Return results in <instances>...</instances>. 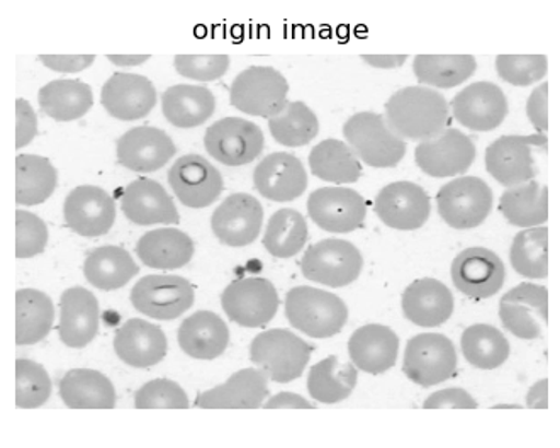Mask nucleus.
Segmentation results:
<instances>
[{"label": "nucleus", "instance_id": "nucleus-1", "mask_svg": "<svg viewBox=\"0 0 560 448\" xmlns=\"http://www.w3.org/2000/svg\"><path fill=\"white\" fill-rule=\"evenodd\" d=\"M447 101L435 89L424 85L405 87L386 103V121L402 140L427 141L436 137L448 122Z\"/></svg>", "mask_w": 560, "mask_h": 448}, {"label": "nucleus", "instance_id": "nucleus-2", "mask_svg": "<svg viewBox=\"0 0 560 448\" xmlns=\"http://www.w3.org/2000/svg\"><path fill=\"white\" fill-rule=\"evenodd\" d=\"M285 316L292 327L311 339H329L343 330L349 308L335 294L301 285L285 296Z\"/></svg>", "mask_w": 560, "mask_h": 448}, {"label": "nucleus", "instance_id": "nucleus-3", "mask_svg": "<svg viewBox=\"0 0 560 448\" xmlns=\"http://www.w3.org/2000/svg\"><path fill=\"white\" fill-rule=\"evenodd\" d=\"M549 146L546 134H508L492 141L486 150V168L501 186H523L538 175L537 153Z\"/></svg>", "mask_w": 560, "mask_h": 448}, {"label": "nucleus", "instance_id": "nucleus-4", "mask_svg": "<svg viewBox=\"0 0 560 448\" xmlns=\"http://www.w3.org/2000/svg\"><path fill=\"white\" fill-rule=\"evenodd\" d=\"M343 137L365 165L393 168L405 158L406 141L390 130L386 118L375 113H357L345 122Z\"/></svg>", "mask_w": 560, "mask_h": 448}, {"label": "nucleus", "instance_id": "nucleus-5", "mask_svg": "<svg viewBox=\"0 0 560 448\" xmlns=\"http://www.w3.org/2000/svg\"><path fill=\"white\" fill-rule=\"evenodd\" d=\"M289 82L273 67H248L233 80V107L245 115L272 119L288 107Z\"/></svg>", "mask_w": 560, "mask_h": 448}, {"label": "nucleus", "instance_id": "nucleus-6", "mask_svg": "<svg viewBox=\"0 0 560 448\" xmlns=\"http://www.w3.org/2000/svg\"><path fill=\"white\" fill-rule=\"evenodd\" d=\"M311 357V346L289 330L264 331L250 345V358L261 373L277 384H288L303 376Z\"/></svg>", "mask_w": 560, "mask_h": 448}, {"label": "nucleus", "instance_id": "nucleus-7", "mask_svg": "<svg viewBox=\"0 0 560 448\" xmlns=\"http://www.w3.org/2000/svg\"><path fill=\"white\" fill-rule=\"evenodd\" d=\"M304 278L328 287H345L359 279L364 259L347 239L328 238L311 245L301 262Z\"/></svg>", "mask_w": 560, "mask_h": 448}, {"label": "nucleus", "instance_id": "nucleus-8", "mask_svg": "<svg viewBox=\"0 0 560 448\" xmlns=\"http://www.w3.org/2000/svg\"><path fill=\"white\" fill-rule=\"evenodd\" d=\"M457 370L454 343L442 333H421L406 345L402 373L421 388L451 379Z\"/></svg>", "mask_w": 560, "mask_h": 448}, {"label": "nucleus", "instance_id": "nucleus-9", "mask_svg": "<svg viewBox=\"0 0 560 448\" xmlns=\"http://www.w3.org/2000/svg\"><path fill=\"white\" fill-rule=\"evenodd\" d=\"M492 202L491 187L479 177H458L436 194L440 217L455 229L481 226L491 213Z\"/></svg>", "mask_w": 560, "mask_h": 448}, {"label": "nucleus", "instance_id": "nucleus-10", "mask_svg": "<svg viewBox=\"0 0 560 448\" xmlns=\"http://www.w3.org/2000/svg\"><path fill=\"white\" fill-rule=\"evenodd\" d=\"M205 146L212 158L228 167L252 164L264 150L260 126L243 118H223L209 126Z\"/></svg>", "mask_w": 560, "mask_h": 448}, {"label": "nucleus", "instance_id": "nucleus-11", "mask_svg": "<svg viewBox=\"0 0 560 448\" xmlns=\"http://www.w3.org/2000/svg\"><path fill=\"white\" fill-rule=\"evenodd\" d=\"M221 306L228 318L240 327H266L279 309V296L267 279H238L223 291Z\"/></svg>", "mask_w": 560, "mask_h": 448}, {"label": "nucleus", "instance_id": "nucleus-12", "mask_svg": "<svg viewBox=\"0 0 560 448\" xmlns=\"http://www.w3.org/2000/svg\"><path fill=\"white\" fill-rule=\"evenodd\" d=\"M194 297L192 284L178 275H147L131 291L137 311L163 321L183 316L192 306Z\"/></svg>", "mask_w": 560, "mask_h": 448}, {"label": "nucleus", "instance_id": "nucleus-13", "mask_svg": "<svg viewBox=\"0 0 560 448\" xmlns=\"http://www.w3.org/2000/svg\"><path fill=\"white\" fill-rule=\"evenodd\" d=\"M476 158V145L467 134L447 128L430 140L421 141L415 152L418 167L435 179L466 174Z\"/></svg>", "mask_w": 560, "mask_h": 448}, {"label": "nucleus", "instance_id": "nucleus-14", "mask_svg": "<svg viewBox=\"0 0 560 448\" xmlns=\"http://www.w3.org/2000/svg\"><path fill=\"white\" fill-rule=\"evenodd\" d=\"M500 318L503 327L518 339H538L549 319V291L532 282L516 285L501 297Z\"/></svg>", "mask_w": 560, "mask_h": 448}, {"label": "nucleus", "instance_id": "nucleus-15", "mask_svg": "<svg viewBox=\"0 0 560 448\" xmlns=\"http://www.w3.org/2000/svg\"><path fill=\"white\" fill-rule=\"evenodd\" d=\"M307 213L325 232L352 233L364 224L368 204L349 187H322L311 192Z\"/></svg>", "mask_w": 560, "mask_h": 448}, {"label": "nucleus", "instance_id": "nucleus-16", "mask_svg": "<svg viewBox=\"0 0 560 448\" xmlns=\"http://www.w3.org/2000/svg\"><path fill=\"white\" fill-rule=\"evenodd\" d=\"M506 269L500 255L482 247L460 251L452 262V282L460 293L476 299H488L500 293Z\"/></svg>", "mask_w": 560, "mask_h": 448}, {"label": "nucleus", "instance_id": "nucleus-17", "mask_svg": "<svg viewBox=\"0 0 560 448\" xmlns=\"http://www.w3.org/2000/svg\"><path fill=\"white\" fill-rule=\"evenodd\" d=\"M375 214L386 226L399 232H413L427 223L432 213L430 196L413 182H393L375 198Z\"/></svg>", "mask_w": 560, "mask_h": 448}, {"label": "nucleus", "instance_id": "nucleus-18", "mask_svg": "<svg viewBox=\"0 0 560 448\" xmlns=\"http://www.w3.org/2000/svg\"><path fill=\"white\" fill-rule=\"evenodd\" d=\"M168 184L178 201L192 210L208 208L223 192L220 170L201 155L180 156L168 170Z\"/></svg>", "mask_w": 560, "mask_h": 448}, {"label": "nucleus", "instance_id": "nucleus-19", "mask_svg": "<svg viewBox=\"0 0 560 448\" xmlns=\"http://www.w3.org/2000/svg\"><path fill=\"white\" fill-rule=\"evenodd\" d=\"M264 223V208L254 196L236 192L221 202L211 217V228L228 247H248L257 239Z\"/></svg>", "mask_w": 560, "mask_h": 448}, {"label": "nucleus", "instance_id": "nucleus-20", "mask_svg": "<svg viewBox=\"0 0 560 448\" xmlns=\"http://www.w3.org/2000/svg\"><path fill=\"white\" fill-rule=\"evenodd\" d=\"M451 106L457 122L472 131L497 130L508 116L506 95L492 82L467 85Z\"/></svg>", "mask_w": 560, "mask_h": 448}, {"label": "nucleus", "instance_id": "nucleus-21", "mask_svg": "<svg viewBox=\"0 0 560 448\" xmlns=\"http://www.w3.org/2000/svg\"><path fill=\"white\" fill-rule=\"evenodd\" d=\"M65 223L77 235L103 236L113 228L116 204L106 190L97 186H80L70 192L63 204Z\"/></svg>", "mask_w": 560, "mask_h": 448}, {"label": "nucleus", "instance_id": "nucleus-22", "mask_svg": "<svg viewBox=\"0 0 560 448\" xmlns=\"http://www.w3.org/2000/svg\"><path fill=\"white\" fill-rule=\"evenodd\" d=\"M101 101L113 118L137 121L150 115L155 107V85L138 73H114L103 85Z\"/></svg>", "mask_w": 560, "mask_h": 448}, {"label": "nucleus", "instance_id": "nucleus-23", "mask_svg": "<svg viewBox=\"0 0 560 448\" xmlns=\"http://www.w3.org/2000/svg\"><path fill=\"white\" fill-rule=\"evenodd\" d=\"M254 186L270 201H294L307 189V174L298 156L284 152L270 153L255 168Z\"/></svg>", "mask_w": 560, "mask_h": 448}, {"label": "nucleus", "instance_id": "nucleus-24", "mask_svg": "<svg viewBox=\"0 0 560 448\" xmlns=\"http://www.w3.org/2000/svg\"><path fill=\"white\" fill-rule=\"evenodd\" d=\"M175 152L177 149L172 138L152 126H138L126 131L116 143L119 164L133 172L160 170L171 162Z\"/></svg>", "mask_w": 560, "mask_h": 448}, {"label": "nucleus", "instance_id": "nucleus-25", "mask_svg": "<svg viewBox=\"0 0 560 448\" xmlns=\"http://www.w3.org/2000/svg\"><path fill=\"white\" fill-rule=\"evenodd\" d=\"M97 297L84 287H70L61 294L58 334L63 345L84 349L97 337Z\"/></svg>", "mask_w": 560, "mask_h": 448}, {"label": "nucleus", "instance_id": "nucleus-26", "mask_svg": "<svg viewBox=\"0 0 560 448\" xmlns=\"http://www.w3.org/2000/svg\"><path fill=\"white\" fill-rule=\"evenodd\" d=\"M454 308L451 290L436 279H418L402 294V313L417 327L436 328L447 323Z\"/></svg>", "mask_w": 560, "mask_h": 448}, {"label": "nucleus", "instance_id": "nucleus-27", "mask_svg": "<svg viewBox=\"0 0 560 448\" xmlns=\"http://www.w3.org/2000/svg\"><path fill=\"white\" fill-rule=\"evenodd\" d=\"M121 208L125 216L131 223L148 226V224H178L177 208L167 190L163 189L156 180H133L122 192Z\"/></svg>", "mask_w": 560, "mask_h": 448}, {"label": "nucleus", "instance_id": "nucleus-28", "mask_svg": "<svg viewBox=\"0 0 560 448\" xmlns=\"http://www.w3.org/2000/svg\"><path fill=\"white\" fill-rule=\"evenodd\" d=\"M114 350L125 364L147 369L167 355V337L156 325L144 319H129L116 331Z\"/></svg>", "mask_w": 560, "mask_h": 448}, {"label": "nucleus", "instance_id": "nucleus-29", "mask_svg": "<svg viewBox=\"0 0 560 448\" xmlns=\"http://www.w3.org/2000/svg\"><path fill=\"white\" fill-rule=\"evenodd\" d=\"M399 339L389 327L365 325L349 340V355L357 369L377 376L393 369L398 361Z\"/></svg>", "mask_w": 560, "mask_h": 448}, {"label": "nucleus", "instance_id": "nucleus-30", "mask_svg": "<svg viewBox=\"0 0 560 448\" xmlns=\"http://www.w3.org/2000/svg\"><path fill=\"white\" fill-rule=\"evenodd\" d=\"M269 377L258 369H243L233 374L226 382L197 396V408H220V410H254L264 404L269 394Z\"/></svg>", "mask_w": 560, "mask_h": 448}, {"label": "nucleus", "instance_id": "nucleus-31", "mask_svg": "<svg viewBox=\"0 0 560 448\" xmlns=\"http://www.w3.org/2000/svg\"><path fill=\"white\" fill-rule=\"evenodd\" d=\"M230 330L220 316L211 311L194 313L178 328V345L189 357L212 361L224 354Z\"/></svg>", "mask_w": 560, "mask_h": 448}, {"label": "nucleus", "instance_id": "nucleus-32", "mask_svg": "<svg viewBox=\"0 0 560 448\" xmlns=\"http://www.w3.org/2000/svg\"><path fill=\"white\" fill-rule=\"evenodd\" d=\"M163 116L175 128L205 125L217 109V97L202 85H172L162 95Z\"/></svg>", "mask_w": 560, "mask_h": 448}, {"label": "nucleus", "instance_id": "nucleus-33", "mask_svg": "<svg viewBox=\"0 0 560 448\" xmlns=\"http://www.w3.org/2000/svg\"><path fill=\"white\" fill-rule=\"evenodd\" d=\"M137 255L144 266L152 269H180L192 260L194 241L180 229H153L141 236L137 245Z\"/></svg>", "mask_w": 560, "mask_h": 448}, {"label": "nucleus", "instance_id": "nucleus-34", "mask_svg": "<svg viewBox=\"0 0 560 448\" xmlns=\"http://www.w3.org/2000/svg\"><path fill=\"white\" fill-rule=\"evenodd\" d=\"M61 401L72 410H110L116 404L113 382L92 369H73L60 380Z\"/></svg>", "mask_w": 560, "mask_h": 448}, {"label": "nucleus", "instance_id": "nucleus-35", "mask_svg": "<svg viewBox=\"0 0 560 448\" xmlns=\"http://www.w3.org/2000/svg\"><path fill=\"white\" fill-rule=\"evenodd\" d=\"M55 306L45 293L20 290L15 293V343L35 345L54 328Z\"/></svg>", "mask_w": 560, "mask_h": 448}, {"label": "nucleus", "instance_id": "nucleus-36", "mask_svg": "<svg viewBox=\"0 0 560 448\" xmlns=\"http://www.w3.org/2000/svg\"><path fill=\"white\" fill-rule=\"evenodd\" d=\"M504 220L518 228H538L549 220V189L537 180L508 189L500 199Z\"/></svg>", "mask_w": 560, "mask_h": 448}, {"label": "nucleus", "instance_id": "nucleus-37", "mask_svg": "<svg viewBox=\"0 0 560 448\" xmlns=\"http://www.w3.org/2000/svg\"><path fill=\"white\" fill-rule=\"evenodd\" d=\"M39 107L57 121H75L91 110L94 104L91 85L82 80H54L39 89Z\"/></svg>", "mask_w": 560, "mask_h": 448}, {"label": "nucleus", "instance_id": "nucleus-38", "mask_svg": "<svg viewBox=\"0 0 560 448\" xmlns=\"http://www.w3.org/2000/svg\"><path fill=\"white\" fill-rule=\"evenodd\" d=\"M359 373L349 362H341L337 355L325 358L311 367L307 376V391L318 403L335 404L350 398L357 386Z\"/></svg>", "mask_w": 560, "mask_h": 448}, {"label": "nucleus", "instance_id": "nucleus-39", "mask_svg": "<svg viewBox=\"0 0 560 448\" xmlns=\"http://www.w3.org/2000/svg\"><path fill=\"white\" fill-rule=\"evenodd\" d=\"M140 272L133 257L121 247L97 248L85 260L84 274L101 291L121 290Z\"/></svg>", "mask_w": 560, "mask_h": 448}, {"label": "nucleus", "instance_id": "nucleus-40", "mask_svg": "<svg viewBox=\"0 0 560 448\" xmlns=\"http://www.w3.org/2000/svg\"><path fill=\"white\" fill-rule=\"evenodd\" d=\"M58 172L49 160L38 155L15 158V202L38 205L57 189Z\"/></svg>", "mask_w": 560, "mask_h": 448}, {"label": "nucleus", "instance_id": "nucleus-41", "mask_svg": "<svg viewBox=\"0 0 560 448\" xmlns=\"http://www.w3.org/2000/svg\"><path fill=\"white\" fill-rule=\"evenodd\" d=\"M311 172L318 179L331 184H353L362 175V165L349 143L325 140L310 153Z\"/></svg>", "mask_w": 560, "mask_h": 448}, {"label": "nucleus", "instance_id": "nucleus-42", "mask_svg": "<svg viewBox=\"0 0 560 448\" xmlns=\"http://www.w3.org/2000/svg\"><path fill=\"white\" fill-rule=\"evenodd\" d=\"M477 61L472 55H418L415 75L424 87L452 89L474 75Z\"/></svg>", "mask_w": 560, "mask_h": 448}, {"label": "nucleus", "instance_id": "nucleus-43", "mask_svg": "<svg viewBox=\"0 0 560 448\" xmlns=\"http://www.w3.org/2000/svg\"><path fill=\"white\" fill-rule=\"evenodd\" d=\"M463 354L470 365L481 370L498 369L510 358V342L491 325H472L460 339Z\"/></svg>", "mask_w": 560, "mask_h": 448}, {"label": "nucleus", "instance_id": "nucleus-44", "mask_svg": "<svg viewBox=\"0 0 560 448\" xmlns=\"http://www.w3.org/2000/svg\"><path fill=\"white\" fill-rule=\"evenodd\" d=\"M510 260L522 278H549V229L538 226L520 232L513 239Z\"/></svg>", "mask_w": 560, "mask_h": 448}, {"label": "nucleus", "instance_id": "nucleus-45", "mask_svg": "<svg viewBox=\"0 0 560 448\" xmlns=\"http://www.w3.org/2000/svg\"><path fill=\"white\" fill-rule=\"evenodd\" d=\"M307 223L300 211L279 210L272 214L264 235V247L277 259H291L306 245Z\"/></svg>", "mask_w": 560, "mask_h": 448}, {"label": "nucleus", "instance_id": "nucleus-46", "mask_svg": "<svg viewBox=\"0 0 560 448\" xmlns=\"http://www.w3.org/2000/svg\"><path fill=\"white\" fill-rule=\"evenodd\" d=\"M269 130L277 143L294 149L318 137L319 121L306 104L294 101L279 116L269 119Z\"/></svg>", "mask_w": 560, "mask_h": 448}, {"label": "nucleus", "instance_id": "nucleus-47", "mask_svg": "<svg viewBox=\"0 0 560 448\" xmlns=\"http://www.w3.org/2000/svg\"><path fill=\"white\" fill-rule=\"evenodd\" d=\"M51 394V379L43 365L20 358L15 362V406L23 410L43 406Z\"/></svg>", "mask_w": 560, "mask_h": 448}, {"label": "nucleus", "instance_id": "nucleus-48", "mask_svg": "<svg viewBox=\"0 0 560 448\" xmlns=\"http://www.w3.org/2000/svg\"><path fill=\"white\" fill-rule=\"evenodd\" d=\"M549 61L544 55H500L497 58L498 75L515 87H528L547 75Z\"/></svg>", "mask_w": 560, "mask_h": 448}, {"label": "nucleus", "instance_id": "nucleus-49", "mask_svg": "<svg viewBox=\"0 0 560 448\" xmlns=\"http://www.w3.org/2000/svg\"><path fill=\"white\" fill-rule=\"evenodd\" d=\"M48 244V228L45 221L30 211L15 213V257L31 259L43 254Z\"/></svg>", "mask_w": 560, "mask_h": 448}, {"label": "nucleus", "instance_id": "nucleus-50", "mask_svg": "<svg viewBox=\"0 0 560 448\" xmlns=\"http://www.w3.org/2000/svg\"><path fill=\"white\" fill-rule=\"evenodd\" d=\"M135 406L138 410H148V408H168V410H187L189 408V398L184 389L175 384L174 380L155 379L144 384L143 388L138 389L135 396Z\"/></svg>", "mask_w": 560, "mask_h": 448}, {"label": "nucleus", "instance_id": "nucleus-51", "mask_svg": "<svg viewBox=\"0 0 560 448\" xmlns=\"http://www.w3.org/2000/svg\"><path fill=\"white\" fill-rule=\"evenodd\" d=\"M228 55H177L174 66L180 75L199 82H211L220 79L230 69Z\"/></svg>", "mask_w": 560, "mask_h": 448}, {"label": "nucleus", "instance_id": "nucleus-52", "mask_svg": "<svg viewBox=\"0 0 560 448\" xmlns=\"http://www.w3.org/2000/svg\"><path fill=\"white\" fill-rule=\"evenodd\" d=\"M38 134V116L26 99L15 101V146L30 145Z\"/></svg>", "mask_w": 560, "mask_h": 448}, {"label": "nucleus", "instance_id": "nucleus-53", "mask_svg": "<svg viewBox=\"0 0 560 448\" xmlns=\"http://www.w3.org/2000/svg\"><path fill=\"white\" fill-rule=\"evenodd\" d=\"M428 410H436V408H457V410H474L477 408V401L460 388L442 389V391L433 392L423 403Z\"/></svg>", "mask_w": 560, "mask_h": 448}, {"label": "nucleus", "instance_id": "nucleus-54", "mask_svg": "<svg viewBox=\"0 0 560 448\" xmlns=\"http://www.w3.org/2000/svg\"><path fill=\"white\" fill-rule=\"evenodd\" d=\"M547 97H549V85H538L526 103V116L530 119L532 126L535 131L540 134H546L549 130V115H547Z\"/></svg>", "mask_w": 560, "mask_h": 448}, {"label": "nucleus", "instance_id": "nucleus-55", "mask_svg": "<svg viewBox=\"0 0 560 448\" xmlns=\"http://www.w3.org/2000/svg\"><path fill=\"white\" fill-rule=\"evenodd\" d=\"M46 69L60 73H77L89 69L95 61V55H39Z\"/></svg>", "mask_w": 560, "mask_h": 448}, {"label": "nucleus", "instance_id": "nucleus-56", "mask_svg": "<svg viewBox=\"0 0 560 448\" xmlns=\"http://www.w3.org/2000/svg\"><path fill=\"white\" fill-rule=\"evenodd\" d=\"M264 406H266L267 410H276V408H301V410H311V408H315L310 401L301 398V396L294 394V392H279V394L269 399Z\"/></svg>", "mask_w": 560, "mask_h": 448}, {"label": "nucleus", "instance_id": "nucleus-57", "mask_svg": "<svg viewBox=\"0 0 560 448\" xmlns=\"http://www.w3.org/2000/svg\"><path fill=\"white\" fill-rule=\"evenodd\" d=\"M526 406L540 408V410L549 408V380L541 379L532 386L526 396Z\"/></svg>", "mask_w": 560, "mask_h": 448}, {"label": "nucleus", "instance_id": "nucleus-58", "mask_svg": "<svg viewBox=\"0 0 560 448\" xmlns=\"http://www.w3.org/2000/svg\"><path fill=\"white\" fill-rule=\"evenodd\" d=\"M362 60L374 69H398L408 60V55H362Z\"/></svg>", "mask_w": 560, "mask_h": 448}, {"label": "nucleus", "instance_id": "nucleus-59", "mask_svg": "<svg viewBox=\"0 0 560 448\" xmlns=\"http://www.w3.org/2000/svg\"><path fill=\"white\" fill-rule=\"evenodd\" d=\"M107 60L118 67H137L150 60V55H107Z\"/></svg>", "mask_w": 560, "mask_h": 448}]
</instances>
